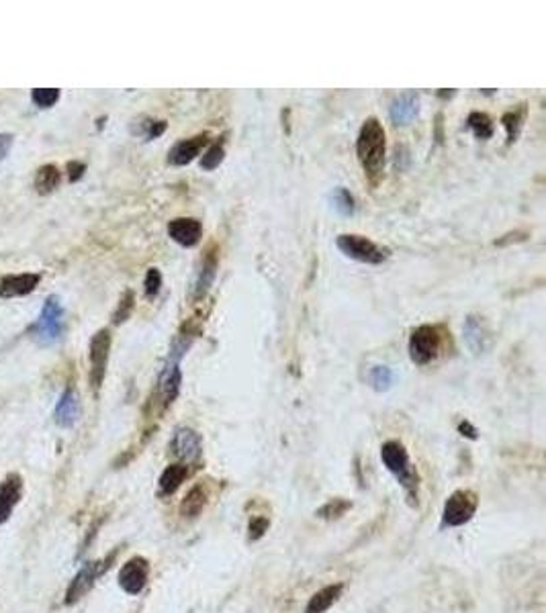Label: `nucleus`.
<instances>
[{
	"instance_id": "obj_1",
	"label": "nucleus",
	"mask_w": 546,
	"mask_h": 613,
	"mask_svg": "<svg viewBox=\"0 0 546 613\" xmlns=\"http://www.w3.org/2000/svg\"><path fill=\"white\" fill-rule=\"evenodd\" d=\"M385 150H387V142H385L383 125L375 117L367 119L364 125L360 127V133L356 140V155H358V161H360L367 178L373 184H377L379 178L383 176Z\"/></svg>"
},
{
	"instance_id": "obj_2",
	"label": "nucleus",
	"mask_w": 546,
	"mask_h": 613,
	"mask_svg": "<svg viewBox=\"0 0 546 613\" xmlns=\"http://www.w3.org/2000/svg\"><path fill=\"white\" fill-rule=\"evenodd\" d=\"M117 552L119 550H113L107 558L103 560H92V562H86L82 564V569L76 573V577L72 579L68 591H66V597H64V603L66 605H74L76 601H80L92 587L95 583L111 569V562L117 558Z\"/></svg>"
},
{
	"instance_id": "obj_3",
	"label": "nucleus",
	"mask_w": 546,
	"mask_h": 613,
	"mask_svg": "<svg viewBox=\"0 0 546 613\" xmlns=\"http://www.w3.org/2000/svg\"><path fill=\"white\" fill-rule=\"evenodd\" d=\"M64 331V306L60 303V297H47L45 305L39 313V319L31 325V333L33 337L43 343V345H51L60 339Z\"/></svg>"
},
{
	"instance_id": "obj_4",
	"label": "nucleus",
	"mask_w": 546,
	"mask_h": 613,
	"mask_svg": "<svg viewBox=\"0 0 546 613\" xmlns=\"http://www.w3.org/2000/svg\"><path fill=\"white\" fill-rule=\"evenodd\" d=\"M479 499L473 491L469 488H458L454 491L446 503H444V511H442V525L446 527H458L464 525L473 519L475 511H477Z\"/></svg>"
},
{
	"instance_id": "obj_5",
	"label": "nucleus",
	"mask_w": 546,
	"mask_h": 613,
	"mask_svg": "<svg viewBox=\"0 0 546 613\" xmlns=\"http://www.w3.org/2000/svg\"><path fill=\"white\" fill-rule=\"evenodd\" d=\"M442 345V335H440V327L436 325H419L411 331L410 337V358L411 362L425 366L430 364Z\"/></svg>"
},
{
	"instance_id": "obj_6",
	"label": "nucleus",
	"mask_w": 546,
	"mask_h": 613,
	"mask_svg": "<svg viewBox=\"0 0 546 613\" xmlns=\"http://www.w3.org/2000/svg\"><path fill=\"white\" fill-rule=\"evenodd\" d=\"M338 250L362 264H383L387 260V252L383 248H379L375 242L362 237V235H354V233H344L338 237Z\"/></svg>"
},
{
	"instance_id": "obj_7",
	"label": "nucleus",
	"mask_w": 546,
	"mask_h": 613,
	"mask_svg": "<svg viewBox=\"0 0 546 613\" xmlns=\"http://www.w3.org/2000/svg\"><path fill=\"white\" fill-rule=\"evenodd\" d=\"M381 460H383V464H385V468L410 491L413 493V486H415V482H413V470H411V462H410V454H408V450H406V446L401 444V442H395V440H391V442H385L383 446H381Z\"/></svg>"
},
{
	"instance_id": "obj_8",
	"label": "nucleus",
	"mask_w": 546,
	"mask_h": 613,
	"mask_svg": "<svg viewBox=\"0 0 546 613\" xmlns=\"http://www.w3.org/2000/svg\"><path fill=\"white\" fill-rule=\"evenodd\" d=\"M111 352V333L109 329H101L90 339V384L92 391L99 393L107 374V362Z\"/></svg>"
},
{
	"instance_id": "obj_9",
	"label": "nucleus",
	"mask_w": 546,
	"mask_h": 613,
	"mask_svg": "<svg viewBox=\"0 0 546 613\" xmlns=\"http://www.w3.org/2000/svg\"><path fill=\"white\" fill-rule=\"evenodd\" d=\"M149 579V562L143 556L129 558L119 571V587L127 595H139Z\"/></svg>"
},
{
	"instance_id": "obj_10",
	"label": "nucleus",
	"mask_w": 546,
	"mask_h": 613,
	"mask_svg": "<svg viewBox=\"0 0 546 613\" xmlns=\"http://www.w3.org/2000/svg\"><path fill=\"white\" fill-rule=\"evenodd\" d=\"M180 360L178 356L168 354V360L160 372V380H158V391H160V399L164 403V407L172 405L174 399L180 393V384H182V372H180Z\"/></svg>"
},
{
	"instance_id": "obj_11",
	"label": "nucleus",
	"mask_w": 546,
	"mask_h": 613,
	"mask_svg": "<svg viewBox=\"0 0 546 613\" xmlns=\"http://www.w3.org/2000/svg\"><path fill=\"white\" fill-rule=\"evenodd\" d=\"M170 452L184 462H197L203 454L201 436L190 428H178L170 442Z\"/></svg>"
},
{
	"instance_id": "obj_12",
	"label": "nucleus",
	"mask_w": 546,
	"mask_h": 613,
	"mask_svg": "<svg viewBox=\"0 0 546 613\" xmlns=\"http://www.w3.org/2000/svg\"><path fill=\"white\" fill-rule=\"evenodd\" d=\"M23 476L18 472H8L0 482V525L6 523L23 497Z\"/></svg>"
},
{
	"instance_id": "obj_13",
	"label": "nucleus",
	"mask_w": 546,
	"mask_h": 613,
	"mask_svg": "<svg viewBox=\"0 0 546 613\" xmlns=\"http://www.w3.org/2000/svg\"><path fill=\"white\" fill-rule=\"evenodd\" d=\"M168 235L172 242H176L182 248H193L201 242L203 225L199 219L193 217H178L168 223Z\"/></svg>"
},
{
	"instance_id": "obj_14",
	"label": "nucleus",
	"mask_w": 546,
	"mask_h": 613,
	"mask_svg": "<svg viewBox=\"0 0 546 613\" xmlns=\"http://www.w3.org/2000/svg\"><path fill=\"white\" fill-rule=\"evenodd\" d=\"M462 339L467 343V348L473 352V354H483L487 348H489V329H487V323L483 321V317L479 315H469L464 319V325H462Z\"/></svg>"
},
{
	"instance_id": "obj_15",
	"label": "nucleus",
	"mask_w": 546,
	"mask_h": 613,
	"mask_svg": "<svg viewBox=\"0 0 546 613\" xmlns=\"http://www.w3.org/2000/svg\"><path fill=\"white\" fill-rule=\"evenodd\" d=\"M78 417H80V397L74 387H68L55 405L53 419L60 428H72L76 426Z\"/></svg>"
},
{
	"instance_id": "obj_16",
	"label": "nucleus",
	"mask_w": 546,
	"mask_h": 613,
	"mask_svg": "<svg viewBox=\"0 0 546 613\" xmlns=\"http://www.w3.org/2000/svg\"><path fill=\"white\" fill-rule=\"evenodd\" d=\"M41 276L39 274H8L0 278V297L2 299H14V297H25L33 293L39 285Z\"/></svg>"
},
{
	"instance_id": "obj_17",
	"label": "nucleus",
	"mask_w": 546,
	"mask_h": 613,
	"mask_svg": "<svg viewBox=\"0 0 546 613\" xmlns=\"http://www.w3.org/2000/svg\"><path fill=\"white\" fill-rule=\"evenodd\" d=\"M209 142V133H201L197 138H190V140H182L178 144H174V148L168 152V164L170 166H186L190 164L201 150L207 146Z\"/></svg>"
},
{
	"instance_id": "obj_18",
	"label": "nucleus",
	"mask_w": 546,
	"mask_h": 613,
	"mask_svg": "<svg viewBox=\"0 0 546 613\" xmlns=\"http://www.w3.org/2000/svg\"><path fill=\"white\" fill-rule=\"evenodd\" d=\"M417 111H419V96L415 92H404L393 99L389 115L395 125H408L415 119Z\"/></svg>"
},
{
	"instance_id": "obj_19",
	"label": "nucleus",
	"mask_w": 546,
	"mask_h": 613,
	"mask_svg": "<svg viewBox=\"0 0 546 613\" xmlns=\"http://www.w3.org/2000/svg\"><path fill=\"white\" fill-rule=\"evenodd\" d=\"M186 476H188V466H186V464L176 462V464L166 466L164 472L160 474V482H158V486H160V495H162V497H170V495H174V493L180 488V484L186 480Z\"/></svg>"
},
{
	"instance_id": "obj_20",
	"label": "nucleus",
	"mask_w": 546,
	"mask_h": 613,
	"mask_svg": "<svg viewBox=\"0 0 546 613\" xmlns=\"http://www.w3.org/2000/svg\"><path fill=\"white\" fill-rule=\"evenodd\" d=\"M344 591V585L342 583H336V585H327L323 589H319L317 593L311 595L307 608H305V613H325L342 595Z\"/></svg>"
},
{
	"instance_id": "obj_21",
	"label": "nucleus",
	"mask_w": 546,
	"mask_h": 613,
	"mask_svg": "<svg viewBox=\"0 0 546 613\" xmlns=\"http://www.w3.org/2000/svg\"><path fill=\"white\" fill-rule=\"evenodd\" d=\"M205 505H207V491L201 484H195L180 503V515L188 517V519H195V517L201 515Z\"/></svg>"
},
{
	"instance_id": "obj_22",
	"label": "nucleus",
	"mask_w": 546,
	"mask_h": 613,
	"mask_svg": "<svg viewBox=\"0 0 546 613\" xmlns=\"http://www.w3.org/2000/svg\"><path fill=\"white\" fill-rule=\"evenodd\" d=\"M62 182V174L53 164H45L37 170L35 174V188L39 194H49L53 192Z\"/></svg>"
},
{
	"instance_id": "obj_23",
	"label": "nucleus",
	"mask_w": 546,
	"mask_h": 613,
	"mask_svg": "<svg viewBox=\"0 0 546 613\" xmlns=\"http://www.w3.org/2000/svg\"><path fill=\"white\" fill-rule=\"evenodd\" d=\"M215 274H217V260L215 256H209L203 266H201V272H199V278L195 283V297H205L209 287L213 285L215 281Z\"/></svg>"
},
{
	"instance_id": "obj_24",
	"label": "nucleus",
	"mask_w": 546,
	"mask_h": 613,
	"mask_svg": "<svg viewBox=\"0 0 546 613\" xmlns=\"http://www.w3.org/2000/svg\"><path fill=\"white\" fill-rule=\"evenodd\" d=\"M467 127L479 140H489L493 135V123L485 113H471L467 119Z\"/></svg>"
},
{
	"instance_id": "obj_25",
	"label": "nucleus",
	"mask_w": 546,
	"mask_h": 613,
	"mask_svg": "<svg viewBox=\"0 0 546 613\" xmlns=\"http://www.w3.org/2000/svg\"><path fill=\"white\" fill-rule=\"evenodd\" d=\"M395 380V374L389 366H373L369 372V382L375 391H387L391 389Z\"/></svg>"
},
{
	"instance_id": "obj_26",
	"label": "nucleus",
	"mask_w": 546,
	"mask_h": 613,
	"mask_svg": "<svg viewBox=\"0 0 546 613\" xmlns=\"http://www.w3.org/2000/svg\"><path fill=\"white\" fill-rule=\"evenodd\" d=\"M332 203H334V209H336L340 215H344V217H348V215L354 213V196H352L344 186H338V188L332 192Z\"/></svg>"
},
{
	"instance_id": "obj_27",
	"label": "nucleus",
	"mask_w": 546,
	"mask_h": 613,
	"mask_svg": "<svg viewBox=\"0 0 546 613\" xmlns=\"http://www.w3.org/2000/svg\"><path fill=\"white\" fill-rule=\"evenodd\" d=\"M350 507H352V503L346 501V499H332V501H327L321 509H317V515H319L321 519H338V517H342Z\"/></svg>"
},
{
	"instance_id": "obj_28",
	"label": "nucleus",
	"mask_w": 546,
	"mask_h": 613,
	"mask_svg": "<svg viewBox=\"0 0 546 613\" xmlns=\"http://www.w3.org/2000/svg\"><path fill=\"white\" fill-rule=\"evenodd\" d=\"M31 99L39 109H49L60 101V90L58 88H37L31 92Z\"/></svg>"
},
{
	"instance_id": "obj_29",
	"label": "nucleus",
	"mask_w": 546,
	"mask_h": 613,
	"mask_svg": "<svg viewBox=\"0 0 546 613\" xmlns=\"http://www.w3.org/2000/svg\"><path fill=\"white\" fill-rule=\"evenodd\" d=\"M522 117H524V111H510L504 115L501 123L508 131V142H516L518 133H520V127H522Z\"/></svg>"
},
{
	"instance_id": "obj_30",
	"label": "nucleus",
	"mask_w": 546,
	"mask_h": 613,
	"mask_svg": "<svg viewBox=\"0 0 546 613\" xmlns=\"http://www.w3.org/2000/svg\"><path fill=\"white\" fill-rule=\"evenodd\" d=\"M223 157H225L223 146H221V144H215V146H211L207 152L203 153V157H201V168H203V170H215V168H219V164L223 161Z\"/></svg>"
},
{
	"instance_id": "obj_31",
	"label": "nucleus",
	"mask_w": 546,
	"mask_h": 613,
	"mask_svg": "<svg viewBox=\"0 0 546 613\" xmlns=\"http://www.w3.org/2000/svg\"><path fill=\"white\" fill-rule=\"evenodd\" d=\"M164 131H166V121H153V119H145V121L136 129L137 135L145 138L147 142L160 138Z\"/></svg>"
},
{
	"instance_id": "obj_32",
	"label": "nucleus",
	"mask_w": 546,
	"mask_h": 613,
	"mask_svg": "<svg viewBox=\"0 0 546 613\" xmlns=\"http://www.w3.org/2000/svg\"><path fill=\"white\" fill-rule=\"evenodd\" d=\"M134 301H136L134 293H132V291H125L123 297H121V301H119L117 311L113 313V323L119 325V323H123V321L129 319V315H132V311H134Z\"/></svg>"
},
{
	"instance_id": "obj_33",
	"label": "nucleus",
	"mask_w": 546,
	"mask_h": 613,
	"mask_svg": "<svg viewBox=\"0 0 546 613\" xmlns=\"http://www.w3.org/2000/svg\"><path fill=\"white\" fill-rule=\"evenodd\" d=\"M143 287H145V297L147 299H153L160 289H162V274L158 268H149L147 274H145V281H143Z\"/></svg>"
},
{
	"instance_id": "obj_34",
	"label": "nucleus",
	"mask_w": 546,
	"mask_h": 613,
	"mask_svg": "<svg viewBox=\"0 0 546 613\" xmlns=\"http://www.w3.org/2000/svg\"><path fill=\"white\" fill-rule=\"evenodd\" d=\"M271 527V521L266 517H252L250 519V525H248V532H250V540H260Z\"/></svg>"
},
{
	"instance_id": "obj_35",
	"label": "nucleus",
	"mask_w": 546,
	"mask_h": 613,
	"mask_svg": "<svg viewBox=\"0 0 546 613\" xmlns=\"http://www.w3.org/2000/svg\"><path fill=\"white\" fill-rule=\"evenodd\" d=\"M84 170H86V166L82 161H70L68 164V178H70V182H78L82 178Z\"/></svg>"
},
{
	"instance_id": "obj_36",
	"label": "nucleus",
	"mask_w": 546,
	"mask_h": 613,
	"mask_svg": "<svg viewBox=\"0 0 546 613\" xmlns=\"http://www.w3.org/2000/svg\"><path fill=\"white\" fill-rule=\"evenodd\" d=\"M12 142H14V138L10 133H0V161L8 155L10 148H12Z\"/></svg>"
},
{
	"instance_id": "obj_37",
	"label": "nucleus",
	"mask_w": 546,
	"mask_h": 613,
	"mask_svg": "<svg viewBox=\"0 0 546 613\" xmlns=\"http://www.w3.org/2000/svg\"><path fill=\"white\" fill-rule=\"evenodd\" d=\"M458 432H462V436H467V438H471V440H477V430H475L469 421H462V423L458 426Z\"/></svg>"
}]
</instances>
